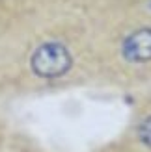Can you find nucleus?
<instances>
[{
	"label": "nucleus",
	"mask_w": 151,
	"mask_h": 152,
	"mask_svg": "<svg viewBox=\"0 0 151 152\" xmlns=\"http://www.w3.org/2000/svg\"><path fill=\"white\" fill-rule=\"evenodd\" d=\"M123 54L129 61H149L151 59V28H142L129 35L123 45Z\"/></svg>",
	"instance_id": "f257e3e1"
},
{
	"label": "nucleus",
	"mask_w": 151,
	"mask_h": 152,
	"mask_svg": "<svg viewBox=\"0 0 151 152\" xmlns=\"http://www.w3.org/2000/svg\"><path fill=\"white\" fill-rule=\"evenodd\" d=\"M138 135L142 143H146V145L151 148V117H147L146 121H142V124L138 128Z\"/></svg>",
	"instance_id": "f03ea898"
}]
</instances>
